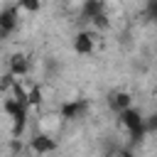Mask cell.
Returning a JSON list of instances; mask_svg holds the SVG:
<instances>
[{
    "label": "cell",
    "mask_w": 157,
    "mask_h": 157,
    "mask_svg": "<svg viewBox=\"0 0 157 157\" xmlns=\"http://www.w3.org/2000/svg\"><path fill=\"white\" fill-rule=\"evenodd\" d=\"M120 123L130 130V135H132V137H137V135L142 132V118H140V113H137V110H132V108H128L125 113H120Z\"/></svg>",
    "instance_id": "6da1fadb"
},
{
    "label": "cell",
    "mask_w": 157,
    "mask_h": 157,
    "mask_svg": "<svg viewBox=\"0 0 157 157\" xmlns=\"http://www.w3.org/2000/svg\"><path fill=\"white\" fill-rule=\"evenodd\" d=\"M17 20H20V7H5V10H0V27L7 34L17 27Z\"/></svg>",
    "instance_id": "7a4b0ae2"
},
{
    "label": "cell",
    "mask_w": 157,
    "mask_h": 157,
    "mask_svg": "<svg viewBox=\"0 0 157 157\" xmlns=\"http://www.w3.org/2000/svg\"><path fill=\"white\" fill-rule=\"evenodd\" d=\"M54 147H56V142H54L49 135H37V137H32V150H34V152H39V155L52 152Z\"/></svg>",
    "instance_id": "3957f363"
},
{
    "label": "cell",
    "mask_w": 157,
    "mask_h": 157,
    "mask_svg": "<svg viewBox=\"0 0 157 157\" xmlns=\"http://www.w3.org/2000/svg\"><path fill=\"white\" fill-rule=\"evenodd\" d=\"M74 49L81 52V54H91V52H93V37H91L88 32L76 34V39H74Z\"/></svg>",
    "instance_id": "277c9868"
},
{
    "label": "cell",
    "mask_w": 157,
    "mask_h": 157,
    "mask_svg": "<svg viewBox=\"0 0 157 157\" xmlns=\"http://www.w3.org/2000/svg\"><path fill=\"white\" fill-rule=\"evenodd\" d=\"M22 74H27V59L22 54H15L10 59V76H22Z\"/></svg>",
    "instance_id": "5b68a950"
},
{
    "label": "cell",
    "mask_w": 157,
    "mask_h": 157,
    "mask_svg": "<svg viewBox=\"0 0 157 157\" xmlns=\"http://www.w3.org/2000/svg\"><path fill=\"white\" fill-rule=\"evenodd\" d=\"M110 108L118 110V113H125L130 108V96L128 93H113L110 96Z\"/></svg>",
    "instance_id": "8992f818"
},
{
    "label": "cell",
    "mask_w": 157,
    "mask_h": 157,
    "mask_svg": "<svg viewBox=\"0 0 157 157\" xmlns=\"http://www.w3.org/2000/svg\"><path fill=\"white\" fill-rule=\"evenodd\" d=\"M145 12H147L150 20H157V0H150V2L145 5Z\"/></svg>",
    "instance_id": "52a82bcc"
},
{
    "label": "cell",
    "mask_w": 157,
    "mask_h": 157,
    "mask_svg": "<svg viewBox=\"0 0 157 157\" xmlns=\"http://www.w3.org/2000/svg\"><path fill=\"white\" fill-rule=\"evenodd\" d=\"M150 130H157V115H152V120H150Z\"/></svg>",
    "instance_id": "ba28073f"
},
{
    "label": "cell",
    "mask_w": 157,
    "mask_h": 157,
    "mask_svg": "<svg viewBox=\"0 0 157 157\" xmlns=\"http://www.w3.org/2000/svg\"><path fill=\"white\" fill-rule=\"evenodd\" d=\"M120 157H132V152H120Z\"/></svg>",
    "instance_id": "9c48e42d"
},
{
    "label": "cell",
    "mask_w": 157,
    "mask_h": 157,
    "mask_svg": "<svg viewBox=\"0 0 157 157\" xmlns=\"http://www.w3.org/2000/svg\"><path fill=\"white\" fill-rule=\"evenodd\" d=\"M2 37H7V32H5L2 27H0V39H2Z\"/></svg>",
    "instance_id": "30bf717a"
}]
</instances>
